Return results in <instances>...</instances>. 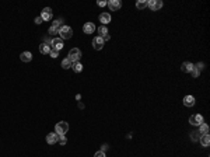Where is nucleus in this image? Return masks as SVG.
Wrapping results in <instances>:
<instances>
[{
  "label": "nucleus",
  "instance_id": "obj_22",
  "mask_svg": "<svg viewBox=\"0 0 210 157\" xmlns=\"http://www.w3.org/2000/svg\"><path fill=\"white\" fill-rule=\"evenodd\" d=\"M98 33H100V37H104V35H107V34H108L107 25H100V28H98Z\"/></svg>",
  "mask_w": 210,
  "mask_h": 157
},
{
  "label": "nucleus",
  "instance_id": "obj_15",
  "mask_svg": "<svg viewBox=\"0 0 210 157\" xmlns=\"http://www.w3.org/2000/svg\"><path fill=\"white\" fill-rule=\"evenodd\" d=\"M20 59L22 60V62H31L32 60V54L31 52H22L21 55H20Z\"/></svg>",
  "mask_w": 210,
  "mask_h": 157
},
{
  "label": "nucleus",
  "instance_id": "obj_7",
  "mask_svg": "<svg viewBox=\"0 0 210 157\" xmlns=\"http://www.w3.org/2000/svg\"><path fill=\"white\" fill-rule=\"evenodd\" d=\"M107 6L109 7V10L111 11H118L122 4H121L119 0H109V1H107Z\"/></svg>",
  "mask_w": 210,
  "mask_h": 157
},
{
  "label": "nucleus",
  "instance_id": "obj_3",
  "mask_svg": "<svg viewBox=\"0 0 210 157\" xmlns=\"http://www.w3.org/2000/svg\"><path fill=\"white\" fill-rule=\"evenodd\" d=\"M56 133L58 135H66L67 133V130H69V124L65 122V121H60L59 124H56Z\"/></svg>",
  "mask_w": 210,
  "mask_h": 157
},
{
  "label": "nucleus",
  "instance_id": "obj_19",
  "mask_svg": "<svg viewBox=\"0 0 210 157\" xmlns=\"http://www.w3.org/2000/svg\"><path fill=\"white\" fill-rule=\"evenodd\" d=\"M200 128H199V133H200V136H203V135H209V126L206 124H202V125H199Z\"/></svg>",
  "mask_w": 210,
  "mask_h": 157
},
{
  "label": "nucleus",
  "instance_id": "obj_18",
  "mask_svg": "<svg viewBox=\"0 0 210 157\" xmlns=\"http://www.w3.org/2000/svg\"><path fill=\"white\" fill-rule=\"evenodd\" d=\"M39 52L42 55H46L51 52V48H49V45H46V43H41L39 45Z\"/></svg>",
  "mask_w": 210,
  "mask_h": 157
},
{
  "label": "nucleus",
  "instance_id": "obj_13",
  "mask_svg": "<svg viewBox=\"0 0 210 157\" xmlns=\"http://www.w3.org/2000/svg\"><path fill=\"white\" fill-rule=\"evenodd\" d=\"M100 21L102 22V25H107L108 22H111V14L109 13H102L100 16Z\"/></svg>",
  "mask_w": 210,
  "mask_h": 157
},
{
  "label": "nucleus",
  "instance_id": "obj_11",
  "mask_svg": "<svg viewBox=\"0 0 210 157\" xmlns=\"http://www.w3.org/2000/svg\"><path fill=\"white\" fill-rule=\"evenodd\" d=\"M52 46H53L55 51H60V49L63 48V39H60V38L52 39Z\"/></svg>",
  "mask_w": 210,
  "mask_h": 157
},
{
  "label": "nucleus",
  "instance_id": "obj_6",
  "mask_svg": "<svg viewBox=\"0 0 210 157\" xmlns=\"http://www.w3.org/2000/svg\"><path fill=\"white\" fill-rule=\"evenodd\" d=\"M104 41L102 39V37H95V38L92 39V46H94V49H97V51H100V49H102L104 48Z\"/></svg>",
  "mask_w": 210,
  "mask_h": 157
},
{
  "label": "nucleus",
  "instance_id": "obj_26",
  "mask_svg": "<svg viewBox=\"0 0 210 157\" xmlns=\"http://www.w3.org/2000/svg\"><path fill=\"white\" fill-rule=\"evenodd\" d=\"M49 54H51V58H58V56H59V51H55V49H52Z\"/></svg>",
  "mask_w": 210,
  "mask_h": 157
},
{
  "label": "nucleus",
  "instance_id": "obj_28",
  "mask_svg": "<svg viewBox=\"0 0 210 157\" xmlns=\"http://www.w3.org/2000/svg\"><path fill=\"white\" fill-rule=\"evenodd\" d=\"M52 27H55V28H58V30H59V28H60V20H55Z\"/></svg>",
  "mask_w": 210,
  "mask_h": 157
},
{
  "label": "nucleus",
  "instance_id": "obj_24",
  "mask_svg": "<svg viewBox=\"0 0 210 157\" xmlns=\"http://www.w3.org/2000/svg\"><path fill=\"white\" fill-rule=\"evenodd\" d=\"M200 133H199V130H195V132H192V133H191V139H192V140L193 142H196V140H199L200 139Z\"/></svg>",
  "mask_w": 210,
  "mask_h": 157
},
{
  "label": "nucleus",
  "instance_id": "obj_1",
  "mask_svg": "<svg viewBox=\"0 0 210 157\" xmlns=\"http://www.w3.org/2000/svg\"><path fill=\"white\" fill-rule=\"evenodd\" d=\"M59 35H60V39H70L71 35H73V30L69 25H62L59 28Z\"/></svg>",
  "mask_w": 210,
  "mask_h": 157
},
{
  "label": "nucleus",
  "instance_id": "obj_14",
  "mask_svg": "<svg viewBox=\"0 0 210 157\" xmlns=\"http://www.w3.org/2000/svg\"><path fill=\"white\" fill-rule=\"evenodd\" d=\"M183 105H185V107H193L195 105V97H192V96H186V97L183 98Z\"/></svg>",
  "mask_w": 210,
  "mask_h": 157
},
{
  "label": "nucleus",
  "instance_id": "obj_21",
  "mask_svg": "<svg viewBox=\"0 0 210 157\" xmlns=\"http://www.w3.org/2000/svg\"><path fill=\"white\" fill-rule=\"evenodd\" d=\"M136 7H137L139 10H143V9L147 7V1H146V0H139V1L136 3Z\"/></svg>",
  "mask_w": 210,
  "mask_h": 157
},
{
  "label": "nucleus",
  "instance_id": "obj_4",
  "mask_svg": "<svg viewBox=\"0 0 210 157\" xmlns=\"http://www.w3.org/2000/svg\"><path fill=\"white\" fill-rule=\"evenodd\" d=\"M147 7H150L153 11H157L162 7V1L161 0H149L147 1Z\"/></svg>",
  "mask_w": 210,
  "mask_h": 157
},
{
  "label": "nucleus",
  "instance_id": "obj_10",
  "mask_svg": "<svg viewBox=\"0 0 210 157\" xmlns=\"http://www.w3.org/2000/svg\"><path fill=\"white\" fill-rule=\"evenodd\" d=\"M193 63H191V62H183L182 66H181V70L183 73H191V72L193 70Z\"/></svg>",
  "mask_w": 210,
  "mask_h": 157
},
{
  "label": "nucleus",
  "instance_id": "obj_17",
  "mask_svg": "<svg viewBox=\"0 0 210 157\" xmlns=\"http://www.w3.org/2000/svg\"><path fill=\"white\" fill-rule=\"evenodd\" d=\"M200 143H202V146H205V147H207L210 145V137H209V135H203V136H200Z\"/></svg>",
  "mask_w": 210,
  "mask_h": 157
},
{
  "label": "nucleus",
  "instance_id": "obj_23",
  "mask_svg": "<svg viewBox=\"0 0 210 157\" xmlns=\"http://www.w3.org/2000/svg\"><path fill=\"white\" fill-rule=\"evenodd\" d=\"M62 67H63V69H70V67H71V62H70L67 58L63 59L62 60Z\"/></svg>",
  "mask_w": 210,
  "mask_h": 157
},
{
  "label": "nucleus",
  "instance_id": "obj_9",
  "mask_svg": "<svg viewBox=\"0 0 210 157\" xmlns=\"http://www.w3.org/2000/svg\"><path fill=\"white\" fill-rule=\"evenodd\" d=\"M46 142H48L49 145H55V143H58V142H59V135H58L56 132L49 133V135L46 136Z\"/></svg>",
  "mask_w": 210,
  "mask_h": 157
},
{
  "label": "nucleus",
  "instance_id": "obj_20",
  "mask_svg": "<svg viewBox=\"0 0 210 157\" xmlns=\"http://www.w3.org/2000/svg\"><path fill=\"white\" fill-rule=\"evenodd\" d=\"M71 67H73V70H74L76 73H80V72L83 70V66H81L80 62H74V63L71 65Z\"/></svg>",
  "mask_w": 210,
  "mask_h": 157
},
{
  "label": "nucleus",
  "instance_id": "obj_2",
  "mask_svg": "<svg viewBox=\"0 0 210 157\" xmlns=\"http://www.w3.org/2000/svg\"><path fill=\"white\" fill-rule=\"evenodd\" d=\"M81 58V51L79 48H73V49H70V52H69V56H67V59L70 60V62H79Z\"/></svg>",
  "mask_w": 210,
  "mask_h": 157
},
{
  "label": "nucleus",
  "instance_id": "obj_16",
  "mask_svg": "<svg viewBox=\"0 0 210 157\" xmlns=\"http://www.w3.org/2000/svg\"><path fill=\"white\" fill-rule=\"evenodd\" d=\"M202 69H203V65H202V63H198L196 66H193V70L191 72V73H192V76L198 77V76H199V72L202 70Z\"/></svg>",
  "mask_w": 210,
  "mask_h": 157
},
{
  "label": "nucleus",
  "instance_id": "obj_31",
  "mask_svg": "<svg viewBox=\"0 0 210 157\" xmlns=\"http://www.w3.org/2000/svg\"><path fill=\"white\" fill-rule=\"evenodd\" d=\"M97 4L100 6V7H104V6H107V1H102V0H100V1H97Z\"/></svg>",
  "mask_w": 210,
  "mask_h": 157
},
{
  "label": "nucleus",
  "instance_id": "obj_32",
  "mask_svg": "<svg viewBox=\"0 0 210 157\" xmlns=\"http://www.w3.org/2000/svg\"><path fill=\"white\" fill-rule=\"evenodd\" d=\"M109 38H111V37H109V34H107V35H104V37H102V39H104V41H108Z\"/></svg>",
  "mask_w": 210,
  "mask_h": 157
},
{
  "label": "nucleus",
  "instance_id": "obj_27",
  "mask_svg": "<svg viewBox=\"0 0 210 157\" xmlns=\"http://www.w3.org/2000/svg\"><path fill=\"white\" fill-rule=\"evenodd\" d=\"M59 143H60V145H66L65 135H59Z\"/></svg>",
  "mask_w": 210,
  "mask_h": 157
},
{
  "label": "nucleus",
  "instance_id": "obj_30",
  "mask_svg": "<svg viewBox=\"0 0 210 157\" xmlns=\"http://www.w3.org/2000/svg\"><path fill=\"white\" fill-rule=\"evenodd\" d=\"M42 18H41V17H37V18H35V24H38V25H39V24H42Z\"/></svg>",
  "mask_w": 210,
  "mask_h": 157
},
{
  "label": "nucleus",
  "instance_id": "obj_25",
  "mask_svg": "<svg viewBox=\"0 0 210 157\" xmlns=\"http://www.w3.org/2000/svg\"><path fill=\"white\" fill-rule=\"evenodd\" d=\"M49 34H51V35H58V34H59V30L55 27H51L49 28Z\"/></svg>",
  "mask_w": 210,
  "mask_h": 157
},
{
  "label": "nucleus",
  "instance_id": "obj_8",
  "mask_svg": "<svg viewBox=\"0 0 210 157\" xmlns=\"http://www.w3.org/2000/svg\"><path fill=\"white\" fill-rule=\"evenodd\" d=\"M39 17L42 18L43 21H48V20H51V18H52V9H51V7H45Z\"/></svg>",
  "mask_w": 210,
  "mask_h": 157
},
{
  "label": "nucleus",
  "instance_id": "obj_5",
  "mask_svg": "<svg viewBox=\"0 0 210 157\" xmlns=\"http://www.w3.org/2000/svg\"><path fill=\"white\" fill-rule=\"evenodd\" d=\"M189 124L193 125V126H199V125L203 124V116H202V115H199V114L192 115V116L189 118Z\"/></svg>",
  "mask_w": 210,
  "mask_h": 157
},
{
  "label": "nucleus",
  "instance_id": "obj_12",
  "mask_svg": "<svg viewBox=\"0 0 210 157\" xmlns=\"http://www.w3.org/2000/svg\"><path fill=\"white\" fill-rule=\"evenodd\" d=\"M83 31H84V34H92L95 31V25L92 22H86L83 27Z\"/></svg>",
  "mask_w": 210,
  "mask_h": 157
},
{
  "label": "nucleus",
  "instance_id": "obj_29",
  "mask_svg": "<svg viewBox=\"0 0 210 157\" xmlns=\"http://www.w3.org/2000/svg\"><path fill=\"white\" fill-rule=\"evenodd\" d=\"M94 157H105V153H104L102 150H100V152L95 153V156H94Z\"/></svg>",
  "mask_w": 210,
  "mask_h": 157
}]
</instances>
